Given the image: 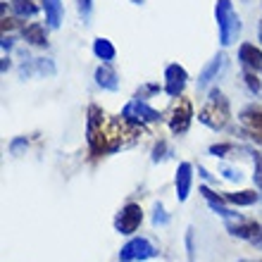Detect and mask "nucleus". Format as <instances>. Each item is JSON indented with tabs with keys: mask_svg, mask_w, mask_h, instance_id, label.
Listing matches in <instances>:
<instances>
[{
	"mask_svg": "<svg viewBox=\"0 0 262 262\" xmlns=\"http://www.w3.org/2000/svg\"><path fill=\"white\" fill-rule=\"evenodd\" d=\"M155 255H158V248H155L148 238H131V241H126L124 246H122V250H119V260H124V262L150 260V257H155Z\"/></svg>",
	"mask_w": 262,
	"mask_h": 262,
	"instance_id": "4",
	"label": "nucleus"
},
{
	"mask_svg": "<svg viewBox=\"0 0 262 262\" xmlns=\"http://www.w3.org/2000/svg\"><path fill=\"white\" fill-rule=\"evenodd\" d=\"M10 48H12V38H7V36H5V38H3V50L7 53Z\"/></svg>",
	"mask_w": 262,
	"mask_h": 262,
	"instance_id": "29",
	"label": "nucleus"
},
{
	"mask_svg": "<svg viewBox=\"0 0 262 262\" xmlns=\"http://www.w3.org/2000/svg\"><path fill=\"white\" fill-rule=\"evenodd\" d=\"M12 10L17 17H34L36 14L34 0H12Z\"/></svg>",
	"mask_w": 262,
	"mask_h": 262,
	"instance_id": "19",
	"label": "nucleus"
},
{
	"mask_svg": "<svg viewBox=\"0 0 262 262\" xmlns=\"http://www.w3.org/2000/svg\"><path fill=\"white\" fill-rule=\"evenodd\" d=\"M7 67H10V57H3V72H7Z\"/></svg>",
	"mask_w": 262,
	"mask_h": 262,
	"instance_id": "31",
	"label": "nucleus"
},
{
	"mask_svg": "<svg viewBox=\"0 0 262 262\" xmlns=\"http://www.w3.org/2000/svg\"><path fill=\"white\" fill-rule=\"evenodd\" d=\"M122 119L143 126V124H148V122H158L160 112L152 110L150 105L143 103L141 98H134V100H129V103L124 105V110H122Z\"/></svg>",
	"mask_w": 262,
	"mask_h": 262,
	"instance_id": "3",
	"label": "nucleus"
},
{
	"mask_svg": "<svg viewBox=\"0 0 262 262\" xmlns=\"http://www.w3.org/2000/svg\"><path fill=\"white\" fill-rule=\"evenodd\" d=\"M191 184H193V167L188 165V162H181V165L177 167V179H174L179 203H184V200L188 198V193H191Z\"/></svg>",
	"mask_w": 262,
	"mask_h": 262,
	"instance_id": "8",
	"label": "nucleus"
},
{
	"mask_svg": "<svg viewBox=\"0 0 262 262\" xmlns=\"http://www.w3.org/2000/svg\"><path fill=\"white\" fill-rule=\"evenodd\" d=\"M93 53H96L103 62H112V60H115V55H117L115 46H112L107 38H96V41H93Z\"/></svg>",
	"mask_w": 262,
	"mask_h": 262,
	"instance_id": "15",
	"label": "nucleus"
},
{
	"mask_svg": "<svg viewBox=\"0 0 262 262\" xmlns=\"http://www.w3.org/2000/svg\"><path fill=\"white\" fill-rule=\"evenodd\" d=\"M260 41H262V24H260Z\"/></svg>",
	"mask_w": 262,
	"mask_h": 262,
	"instance_id": "33",
	"label": "nucleus"
},
{
	"mask_svg": "<svg viewBox=\"0 0 262 262\" xmlns=\"http://www.w3.org/2000/svg\"><path fill=\"white\" fill-rule=\"evenodd\" d=\"M241 122L253 131H262V107H246L241 112Z\"/></svg>",
	"mask_w": 262,
	"mask_h": 262,
	"instance_id": "16",
	"label": "nucleus"
},
{
	"mask_svg": "<svg viewBox=\"0 0 262 262\" xmlns=\"http://www.w3.org/2000/svg\"><path fill=\"white\" fill-rule=\"evenodd\" d=\"M91 0H79V12H81V17L83 19H89V14H91Z\"/></svg>",
	"mask_w": 262,
	"mask_h": 262,
	"instance_id": "22",
	"label": "nucleus"
},
{
	"mask_svg": "<svg viewBox=\"0 0 262 262\" xmlns=\"http://www.w3.org/2000/svg\"><path fill=\"white\" fill-rule=\"evenodd\" d=\"M38 72H41V74H53V72H55V67H53L48 60H38Z\"/></svg>",
	"mask_w": 262,
	"mask_h": 262,
	"instance_id": "25",
	"label": "nucleus"
},
{
	"mask_svg": "<svg viewBox=\"0 0 262 262\" xmlns=\"http://www.w3.org/2000/svg\"><path fill=\"white\" fill-rule=\"evenodd\" d=\"M186 81H188V74L181 64H167V69H165V93L167 96H172V98L181 96Z\"/></svg>",
	"mask_w": 262,
	"mask_h": 262,
	"instance_id": "7",
	"label": "nucleus"
},
{
	"mask_svg": "<svg viewBox=\"0 0 262 262\" xmlns=\"http://www.w3.org/2000/svg\"><path fill=\"white\" fill-rule=\"evenodd\" d=\"M253 179H255L257 188H262V172H255V177H253Z\"/></svg>",
	"mask_w": 262,
	"mask_h": 262,
	"instance_id": "30",
	"label": "nucleus"
},
{
	"mask_svg": "<svg viewBox=\"0 0 262 262\" xmlns=\"http://www.w3.org/2000/svg\"><path fill=\"white\" fill-rule=\"evenodd\" d=\"M229 150H231V145H229V143L212 145V148H210V152H212V155H220V158H222V155H224V152H229Z\"/></svg>",
	"mask_w": 262,
	"mask_h": 262,
	"instance_id": "26",
	"label": "nucleus"
},
{
	"mask_svg": "<svg viewBox=\"0 0 262 262\" xmlns=\"http://www.w3.org/2000/svg\"><path fill=\"white\" fill-rule=\"evenodd\" d=\"M122 262H124V260H122Z\"/></svg>",
	"mask_w": 262,
	"mask_h": 262,
	"instance_id": "34",
	"label": "nucleus"
},
{
	"mask_svg": "<svg viewBox=\"0 0 262 262\" xmlns=\"http://www.w3.org/2000/svg\"><path fill=\"white\" fill-rule=\"evenodd\" d=\"M238 262H262V260H238Z\"/></svg>",
	"mask_w": 262,
	"mask_h": 262,
	"instance_id": "32",
	"label": "nucleus"
},
{
	"mask_svg": "<svg viewBox=\"0 0 262 262\" xmlns=\"http://www.w3.org/2000/svg\"><path fill=\"white\" fill-rule=\"evenodd\" d=\"M222 198L227 203H234V205H253L257 200L255 191H238V193H224Z\"/></svg>",
	"mask_w": 262,
	"mask_h": 262,
	"instance_id": "18",
	"label": "nucleus"
},
{
	"mask_svg": "<svg viewBox=\"0 0 262 262\" xmlns=\"http://www.w3.org/2000/svg\"><path fill=\"white\" fill-rule=\"evenodd\" d=\"M238 60L246 69H253L255 74H262V50H257L253 43H243L238 48Z\"/></svg>",
	"mask_w": 262,
	"mask_h": 262,
	"instance_id": "9",
	"label": "nucleus"
},
{
	"mask_svg": "<svg viewBox=\"0 0 262 262\" xmlns=\"http://www.w3.org/2000/svg\"><path fill=\"white\" fill-rule=\"evenodd\" d=\"M162 152H165V143H158V145H155V155H152V162H160V160L165 158Z\"/></svg>",
	"mask_w": 262,
	"mask_h": 262,
	"instance_id": "27",
	"label": "nucleus"
},
{
	"mask_svg": "<svg viewBox=\"0 0 262 262\" xmlns=\"http://www.w3.org/2000/svg\"><path fill=\"white\" fill-rule=\"evenodd\" d=\"M191 119H193V105H191V100L181 98L179 105H174V110H172L169 129H172L174 134H186L188 126H191Z\"/></svg>",
	"mask_w": 262,
	"mask_h": 262,
	"instance_id": "6",
	"label": "nucleus"
},
{
	"mask_svg": "<svg viewBox=\"0 0 262 262\" xmlns=\"http://www.w3.org/2000/svg\"><path fill=\"white\" fill-rule=\"evenodd\" d=\"M152 222H155V224H167V222H169V217L165 214V207L162 205L155 207V217H152Z\"/></svg>",
	"mask_w": 262,
	"mask_h": 262,
	"instance_id": "21",
	"label": "nucleus"
},
{
	"mask_svg": "<svg viewBox=\"0 0 262 262\" xmlns=\"http://www.w3.org/2000/svg\"><path fill=\"white\" fill-rule=\"evenodd\" d=\"M200 193L205 195V200L210 203V207H212V210H214L217 214H222V217H229V220H231V217H236V220H243V217H241L238 212H231L229 207L222 205V200H224V198H222V195H214L207 186H200Z\"/></svg>",
	"mask_w": 262,
	"mask_h": 262,
	"instance_id": "11",
	"label": "nucleus"
},
{
	"mask_svg": "<svg viewBox=\"0 0 262 262\" xmlns=\"http://www.w3.org/2000/svg\"><path fill=\"white\" fill-rule=\"evenodd\" d=\"M222 174H224L229 181H238V179H241V172H238V169H231V167H224V169H222Z\"/></svg>",
	"mask_w": 262,
	"mask_h": 262,
	"instance_id": "23",
	"label": "nucleus"
},
{
	"mask_svg": "<svg viewBox=\"0 0 262 262\" xmlns=\"http://www.w3.org/2000/svg\"><path fill=\"white\" fill-rule=\"evenodd\" d=\"M214 17H217V27H220V43L231 46L241 34V17L236 14L231 0H217Z\"/></svg>",
	"mask_w": 262,
	"mask_h": 262,
	"instance_id": "1",
	"label": "nucleus"
},
{
	"mask_svg": "<svg viewBox=\"0 0 262 262\" xmlns=\"http://www.w3.org/2000/svg\"><path fill=\"white\" fill-rule=\"evenodd\" d=\"M43 10H46V19L50 29H57L62 21V0H43Z\"/></svg>",
	"mask_w": 262,
	"mask_h": 262,
	"instance_id": "12",
	"label": "nucleus"
},
{
	"mask_svg": "<svg viewBox=\"0 0 262 262\" xmlns=\"http://www.w3.org/2000/svg\"><path fill=\"white\" fill-rule=\"evenodd\" d=\"M229 234L236 236V238H246V241H253L257 234H260V224L257 222H238V224H227Z\"/></svg>",
	"mask_w": 262,
	"mask_h": 262,
	"instance_id": "10",
	"label": "nucleus"
},
{
	"mask_svg": "<svg viewBox=\"0 0 262 262\" xmlns=\"http://www.w3.org/2000/svg\"><path fill=\"white\" fill-rule=\"evenodd\" d=\"M198 119L203 124H207L210 129H222V126L229 122V100L222 96V91L212 89L210 91V98H207L205 107L200 110Z\"/></svg>",
	"mask_w": 262,
	"mask_h": 262,
	"instance_id": "2",
	"label": "nucleus"
},
{
	"mask_svg": "<svg viewBox=\"0 0 262 262\" xmlns=\"http://www.w3.org/2000/svg\"><path fill=\"white\" fill-rule=\"evenodd\" d=\"M24 38H27L31 46H46V43H48L46 29H43L41 24H29V27L24 29Z\"/></svg>",
	"mask_w": 262,
	"mask_h": 262,
	"instance_id": "17",
	"label": "nucleus"
},
{
	"mask_svg": "<svg viewBox=\"0 0 262 262\" xmlns=\"http://www.w3.org/2000/svg\"><path fill=\"white\" fill-rule=\"evenodd\" d=\"M243 79H246V83H248V89L253 91V93H260V79H257V74L253 72V69H246V74H243Z\"/></svg>",
	"mask_w": 262,
	"mask_h": 262,
	"instance_id": "20",
	"label": "nucleus"
},
{
	"mask_svg": "<svg viewBox=\"0 0 262 262\" xmlns=\"http://www.w3.org/2000/svg\"><path fill=\"white\" fill-rule=\"evenodd\" d=\"M21 148H27V138H17V141H12V145H10L12 155H19Z\"/></svg>",
	"mask_w": 262,
	"mask_h": 262,
	"instance_id": "24",
	"label": "nucleus"
},
{
	"mask_svg": "<svg viewBox=\"0 0 262 262\" xmlns=\"http://www.w3.org/2000/svg\"><path fill=\"white\" fill-rule=\"evenodd\" d=\"M96 83L105 91H117L119 89V79L110 67H98L96 69Z\"/></svg>",
	"mask_w": 262,
	"mask_h": 262,
	"instance_id": "13",
	"label": "nucleus"
},
{
	"mask_svg": "<svg viewBox=\"0 0 262 262\" xmlns=\"http://www.w3.org/2000/svg\"><path fill=\"white\" fill-rule=\"evenodd\" d=\"M222 67H224V57L217 55V57L212 60V62H210L205 69H203V74L198 76V89H205L207 83H210V81L214 79V76H217V72H220Z\"/></svg>",
	"mask_w": 262,
	"mask_h": 262,
	"instance_id": "14",
	"label": "nucleus"
},
{
	"mask_svg": "<svg viewBox=\"0 0 262 262\" xmlns=\"http://www.w3.org/2000/svg\"><path fill=\"white\" fill-rule=\"evenodd\" d=\"M141 222H143V210L141 205L136 203H129V205L122 207V212L115 217V229H117L119 234H134L138 227H141Z\"/></svg>",
	"mask_w": 262,
	"mask_h": 262,
	"instance_id": "5",
	"label": "nucleus"
},
{
	"mask_svg": "<svg viewBox=\"0 0 262 262\" xmlns=\"http://www.w3.org/2000/svg\"><path fill=\"white\" fill-rule=\"evenodd\" d=\"M250 243H253L255 248H260V250H262V229H260V234H257V236H255V238H253V241H250Z\"/></svg>",
	"mask_w": 262,
	"mask_h": 262,
	"instance_id": "28",
	"label": "nucleus"
}]
</instances>
